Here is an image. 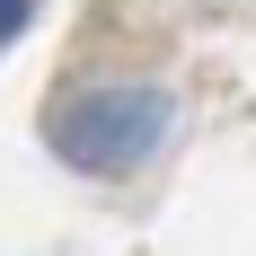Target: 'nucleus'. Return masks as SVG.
<instances>
[{"label": "nucleus", "instance_id": "obj_1", "mask_svg": "<svg viewBox=\"0 0 256 256\" xmlns=\"http://www.w3.org/2000/svg\"><path fill=\"white\" fill-rule=\"evenodd\" d=\"M168 124H177V106L159 88H88V98L53 106V150L80 177H132L168 142Z\"/></svg>", "mask_w": 256, "mask_h": 256}, {"label": "nucleus", "instance_id": "obj_2", "mask_svg": "<svg viewBox=\"0 0 256 256\" xmlns=\"http://www.w3.org/2000/svg\"><path fill=\"white\" fill-rule=\"evenodd\" d=\"M36 18V0H0V44H18V26Z\"/></svg>", "mask_w": 256, "mask_h": 256}]
</instances>
